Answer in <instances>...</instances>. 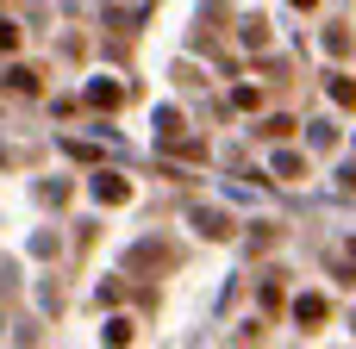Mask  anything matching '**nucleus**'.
I'll list each match as a JSON object with an SVG mask.
<instances>
[{"label": "nucleus", "mask_w": 356, "mask_h": 349, "mask_svg": "<svg viewBox=\"0 0 356 349\" xmlns=\"http://www.w3.org/2000/svg\"><path fill=\"white\" fill-rule=\"evenodd\" d=\"M88 100H94V106H119V87H113V81H94Z\"/></svg>", "instance_id": "3"}, {"label": "nucleus", "mask_w": 356, "mask_h": 349, "mask_svg": "<svg viewBox=\"0 0 356 349\" xmlns=\"http://www.w3.org/2000/svg\"><path fill=\"white\" fill-rule=\"evenodd\" d=\"M6 81H13V87H19V94H38V75H31V69H13V75H6Z\"/></svg>", "instance_id": "5"}, {"label": "nucleus", "mask_w": 356, "mask_h": 349, "mask_svg": "<svg viewBox=\"0 0 356 349\" xmlns=\"http://www.w3.org/2000/svg\"><path fill=\"white\" fill-rule=\"evenodd\" d=\"M106 343L125 349V343H131V325H125V318H113V325H106Z\"/></svg>", "instance_id": "4"}, {"label": "nucleus", "mask_w": 356, "mask_h": 349, "mask_svg": "<svg viewBox=\"0 0 356 349\" xmlns=\"http://www.w3.org/2000/svg\"><path fill=\"white\" fill-rule=\"evenodd\" d=\"M13 44H19V31H13V25L0 19V50H13Z\"/></svg>", "instance_id": "6"}, {"label": "nucleus", "mask_w": 356, "mask_h": 349, "mask_svg": "<svg viewBox=\"0 0 356 349\" xmlns=\"http://www.w3.org/2000/svg\"><path fill=\"white\" fill-rule=\"evenodd\" d=\"M294 6H313V0H294Z\"/></svg>", "instance_id": "7"}, {"label": "nucleus", "mask_w": 356, "mask_h": 349, "mask_svg": "<svg viewBox=\"0 0 356 349\" xmlns=\"http://www.w3.org/2000/svg\"><path fill=\"white\" fill-rule=\"evenodd\" d=\"M125 194H131V187H125L119 175H94V200H106V206H119Z\"/></svg>", "instance_id": "1"}, {"label": "nucleus", "mask_w": 356, "mask_h": 349, "mask_svg": "<svg viewBox=\"0 0 356 349\" xmlns=\"http://www.w3.org/2000/svg\"><path fill=\"white\" fill-rule=\"evenodd\" d=\"M294 318H300L307 331H313V325H325V300H319V293H307V300H294Z\"/></svg>", "instance_id": "2"}]
</instances>
